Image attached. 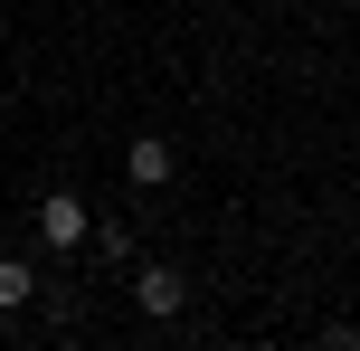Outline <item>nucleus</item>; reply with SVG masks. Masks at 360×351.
I'll list each match as a JSON object with an SVG mask.
<instances>
[{
  "label": "nucleus",
  "instance_id": "5",
  "mask_svg": "<svg viewBox=\"0 0 360 351\" xmlns=\"http://www.w3.org/2000/svg\"><path fill=\"white\" fill-rule=\"evenodd\" d=\"M95 257H105V266H133V228H95Z\"/></svg>",
  "mask_w": 360,
  "mask_h": 351
},
{
  "label": "nucleus",
  "instance_id": "2",
  "mask_svg": "<svg viewBox=\"0 0 360 351\" xmlns=\"http://www.w3.org/2000/svg\"><path fill=\"white\" fill-rule=\"evenodd\" d=\"M29 219H38V247H57V257H76V247L95 238V219H86V200H76V190H48Z\"/></svg>",
  "mask_w": 360,
  "mask_h": 351
},
{
  "label": "nucleus",
  "instance_id": "6",
  "mask_svg": "<svg viewBox=\"0 0 360 351\" xmlns=\"http://www.w3.org/2000/svg\"><path fill=\"white\" fill-rule=\"evenodd\" d=\"M351 162H360V133H351Z\"/></svg>",
  "mask_w": 360,
  "mask_h": 351
},
{
  "label": "nucleus",
  "instance_id": "3",
  "mask_svg": "<svg viewBox=\"0 0 360 351\" xmlns=\"http://www.w3.org/2000/svg\"><path fill=\"white\" fill-rule=\"evenodd\" d=\"M171 171H180L171 133H133V143H124V181L133 190H171Z\"/></svg>",
  "mask_w": 360,
  "mask_h": 351
},
{
  "label": "nucleus",
  "instance_id": "1",
  "mask_svg": "<svg viewBox=\"0 0 360 351\" xmlns=\"http://www.w3.org/2000/svg\"><path fill=\"white\" fill-rule=\"evenodd\" d=\"M133 314H143V323H180V314H190V276H180L171 257L133 266Z\"/></svg>",
  "mask_w": 360,
  "mask_h": 351
},
{
  "label": "nucleus",
  "instance_id": "4",
  "mask_svg": "<svg viewBox=\"0 0 360 351\" xmlns=\"http://www.w3.org/2000/svg\"><path fill=\"white\" fill-rule=\"evenodd\" d=\"M29 304H38V266H19L0 247V314H29Z\"/></svg>",
  "mask_w": 360,
  "mask_h": 351
}]
</instances>
